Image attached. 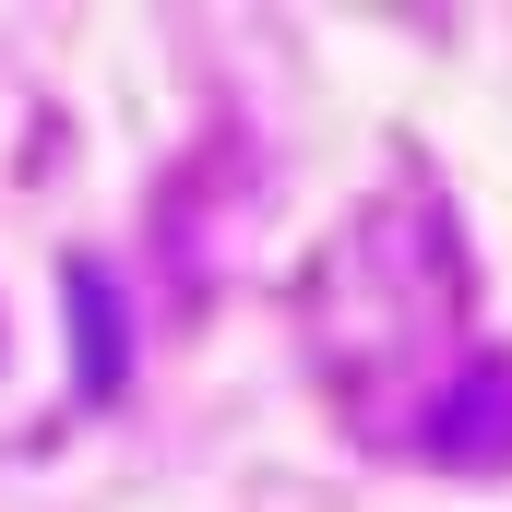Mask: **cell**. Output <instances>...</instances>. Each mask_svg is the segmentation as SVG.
Masks as SVG:
<instances>
[{
  "label": "cell",
  "instance_id": "cell-1",
  "mask_svg": "<svg viewBox=\"0 0 512 512\" xmlns=\"http://www.w3.org/2000/svg\"><path fill=\"white\" fill-rule=\"evenodd\" d=\"M417 441H429L441 465H501L512 453V370H465V382L417 417Z\"/></svg>",
  "mask_w": 512,
  "mask_h": 512
}]
</instances>
